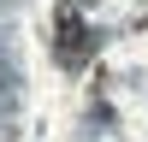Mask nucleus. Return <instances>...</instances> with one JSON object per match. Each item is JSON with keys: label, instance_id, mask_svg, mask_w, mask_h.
I'll return each mask as SVG.
<instances>
[{"label": "nucleus", "instance_id": "f257e3e1", "mask_svg": "<svg viewBox=\"0 0 148 142\" xmlns=\"http://www.w3.org/2000/svg\"><path fill=\"white\" fill-rule=\"evenodd\" d=\"M59 53H65V65H83L89 59V30H83L77 12H59Z\"/></svg>", "mask_w": 148, "mask_h": 142}]
</instances>
